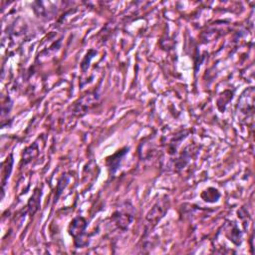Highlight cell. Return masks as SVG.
Instances as JSON below:
<instances>
[{
    "mask_svg": "<svg viewBox=\"0 0 255 255\" xmlns=\"http://www.w3.org/2000/svg\"><path fill=\"white\" fill-rule=\"evenodd\" d=\"M254 108V89L250 87L247 89L238 102V113L243 116L244 119L249 120L253 117Z\"/></svg>",
    "mask_w": 255,
    "mask_h": 255,
    "instance_id": "cell-1",
    "label": "cell"
},
{
    "mask_svg": "<svg viewBox=\"0 0 255 255\" xmlns=\"http://www.w3.org/2000/svg\"><path fill=\"white\" fill-rule=\"evenodd\" d=\"M87 227V222L83 217H76L69 226V234H70L75 238V244L77 246H83L86 244L84 242V235L85 229Z\"/></svg>",
    "mask_w": 255,
    "mask_h": 255,
    "instance_id": "cell-2",
    "label": "cell"
},
{
    "mask_svg": "<svg viewBox=\"0 0 255 255\" xmlns=\"http://www.w3.org/2000/svg\"><path fill=\"white\" fill-rule=\"evenodd\" d=\"M167 210H169V207L167 206L166 201H158L154 207L153 210L150 212V214L147 216V220L150 224H154L156 225L157 222L163 217L167 212Z\"/></svg>",
    "mask_w": 255,
    "mask_h": 255,
    "instance_id": "cell-3",
    "label": "cell"
},
{
    "mask_svg": "<svg viewBox=\"0 0 255 255\" xmlns=\"http://www.w3.org/2000/svg\"><path fill=\"white\" fill-rule=\"evenodd\" d=\"M113 218L115 219L116 224H117L121 229H127L130 223L132 222L133 216H131L130 214H124L122 212H118L114 215Z\"/></svg>",
    "mask_w": 255,
    "mask_h": 255,
    "instance_id": "cell-4",
    "label": "cell"
},
{
    "mask_svg": "<svg viewBox=\"0 0 255 255\" xmlns=\"http://www.w3.org/2000/svg\"><path fill=\"white\" fill-rule=\"evenodd\" d=\"M40 198H41V191H39L38 189H36L34 191L33 196L30 197L29 201H28V212L30 214V216H33L40 207Z\"/></svg>",
    "mask_w": 255,
    "mask_h": 255,
    "instance_id": "cell-5",
    "label": "cell"
}]
</instances>
